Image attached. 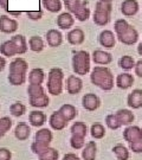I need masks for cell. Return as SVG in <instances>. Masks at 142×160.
<instances>
[{
  "instance_id": "cell-29",
  "label": "cell",
  "mask_w": 142,
  "mask_h": 160,
  "mask_svg": "<svg viewBox=\"0 0 142 160\" xmlns=\"http://www.w3.org/2000/svg\"><path fill=\"white\" fill-rule=\"evenodd\" d=\"M45 78V74L42 69L37 68L31 70V72L28 74V82L30 84H42Z\"/></svg>"
},
{
  "instance_id": "cell-2",
  "label": "cell",
  "mask_w": 142,
  "mask_h": 160,
  "mask_svg": "<svg viewBox=\"0 0 142 160\" xmlns=\"http://www.w3.org/2000/svg\"><path fill=\"white\" fill-rule=\"evenodd\" d=\"M27 62L23 58H16L10 64L8 82L12 86H22L26 81Z\"/></svg>"
},
{
  "instance_id": "cell-17",
  "label": "cell",
  "mask_w": 142,
  "mask_h": 160,
  "mask_svg": "<svg viewBox=\"0 0 142 160\" xmlns=\"http://www.w3.org/2000/svg\"><path fill=\"white\" fill-rule=\"evenodd\" d=\"M66 39L71 45H80L85 39L84 31L80 28L72 29L68 34H66Z\"/></svg>"
},
{
  "instance_id": "cell-8",
  "label": "cell",
  "mask_w": 142,
  "mask_h": 160,
  "mask_svg": "<svg viewBox=\"0 0 142 160\" xmlns=\"http://www.w3.org/2000/svg\"><path fill=\"white\" fill-rule=\"evenodd\" d=\"M117 38H119V40L121 43H123L125 45H133V44H135L137 42V39H139V32L136 31L135 28H133L130 25L123 33L119 34Z\"/></svg>"
},
{
  "instance_id": "cell-9",
  "label": "cell",
  "mask_w": 142,
  "mask_h": 160,
  "mask_svg": "<svg viewBox=\"0 0 142 160\" xmlns=\"http://www.w3.org/2000/svg\"><path fill=\"white\" fill-rule=\"evenodd\" d=\"M123 139L128 143H133L142 139V129L139 126H128L123 131Z\"/></svg>"
},
{
  "instance_id": "cell-25",
  "label": "cell",
  "mask_w": 142,
  "mask_h": 160,
  "mask_svg": "<svg viewBox=\"0 0 142 160\" xmlns=\"http://www.w3.org/2000/svg\"><path fill=\"white\" fill-rule=\"evenodd\" d=\"M59 113L64 116V119L68 121H72L77 116L78 114V112H77V109L75 106L72 104H70V103H65V104H63L62 107L59 108Z\"/></svg>"
},
{
  "instance_id": "cell-31",
  "label": "cell",
  "mask_w": 142,
  "mask_h": 160,
  "mask_svg": "<svg viewBox=\"0 0 142 160\" xmlns=\"http://www.w3.org/2000/svg\"><path fill=\"white\" fill-rule=\"evenodd\" d=\"M0 53L6 56V57H12L14 55H18L17 49H16V46H14V44H13V42L11 39L6 40L0 45Z\"/></svg>"
},
{
  "instance_id": "cell-3",
  "label": "cell",
  "mask_w": 142,
  "mask_h": 160,
  "mask_svg": "<svg viewBox=\"0 0 142 160\" xmlns=\"http://www.w3.org/2000/svg\"><path fill=\"white\" fill-rule=\"evenodd\" d=\"M27 94L30 97V104L37 108H45L49 106V97L45 94L42 84H30L27 88Z\"/></svg>"
},
{
  "instance_id": "cell-49",
  "label": "cell",
  "mask_w": 142,
  "mask_h": 160,
  "mask_svg": "<svg viewBox=\"0 0 142 160\" xmlns=\"http://www.w3.org/2000/svg\"><path fill=\"white\" fill-rule=\"evenodd\" d=\"M0 7H2L6 12L10 13V8H8V0H0Z\"/></svg>"
},
{
  "instance_id": "cell-42",
  "label": "cell",
  "mask_w": 142,
  "mask_h": 160,
  "mask_svg": "<svg viewBox=\"0 0 142 160\" xmlns=\"http://www.w3.org/2000/svg\"><path fill=\"white\" fill-rule=\"evenodd\" d=\"M70 145L74 149H81L84 147V138L78 137V135H71L70 139Z\"/></svg>"
},
{
  "instance_id": "cell-28",
  "label": "cell",
  "mask_w": 142,
  "mask_h": 160,
  "mask_svg": "<svg viewBox=\"0 0 142 160\" xmlns=\"http://www.w3.org/2000/svg\"><path fill=\"white\" fill-rule=\"evenodd\" d=\"M30 133H31L30 127H28L25 122H19L17 125V127H16L14 135H16V138H17L18 140L24 141V140H26V139L30 137Z\"/></svg>"
},
{
  "instance_id": "cell-4",
  "label": "cell",
  "mask_w": 142,
  "mask_h": 160,
  "mask_svg": "<svg viewBox=\"0 0 142 160\" xmlns=\"http://www.w3.org/2000/svg\"><path fill=\"white\" fill-rule=\"evenodd\" d=\"M72 69L77 75H86L90 71V55L88 51L80 50L74 52L72 56Z\"/></svg>"
},
{
  "instance_id": "cell-16",
  "label": "cell",
  "mask_w": 142,
  "mask_h": 160,
  "mask_svg": "<svg viewBox=\"0 0 142 160\" xmlns=\"http://www.w3.org/2000/svg\"><path fill=\"white\" fill-rule=\"evenodd\" d=\"M117 120L121 126H130L135 120V116L129 109H120L117 113H115Z\"/></svg>"
},
{
  "instance_id": "cell-13",
  "label": "cell",
  "mask_w": 142,
  "mask_h": 160,
  "mask_svg": "<svg viewBox=\"0 0 142 160\" xmlns=\"http://www.w3.org/2000/svg\"><path fill=\"white\" fill-rule=\"evenodd\" d=\"M139 11V2L136 0H125L121 4V12L125 17H131Z\"/></svg>"
},
{
  "instance_id": "cell-52",
  "label": "cell",
  "mask_w": 142,
  "mask_h": 160,
  "mask_svg": "<svg viewBox=\"0 0 142 160\" xmlns=\"http://www.w3.org/2000/svg\"><path fill=\"white\" fill-rule=\"evenodd\" d=\"M102 1H104V2H110V4H111V1H114V0H102Z\"/></svg>"
},
{
  "instance_id": "cell-30",
  "label": "cell",
  "mask_w": 142,
  "mask_h": 160,
  "mask_svg": "<svg viewBox=\"0 0 142 160\" xmlns=\"http://www.w3.org/2000/svg\"><path fill=\"white\" fill-rule=\"evenodd\" d=\"M74 16L80 22H85L88 20V18L90 17V8L88 7V2L86 1H82L81 6L76 10V12L74 13Z\"/></svg>"
},
{
  "instance_id": "cell-14",
  "label": "cell",
  "mask_w": 142,
  "mask_h": 160,
  "mask_svg": "<svg viewBox=\"0 0 142 160\" xmlns=\"http://www.w3.org/2000/svg\"><path fill=\"white\" fill-rule=\"evenodd\" d=\"M98 42H100V44L104 48H114L115 46V34H114L113 31H110V30H103L102 32L100 33L98 36Z\"/></svg>"
},
{
  "instance_id": "cell-47",
  "label": "cell",
  "mask_w": 142,
  "mask_h": 160,
  "mask_svg": "<svg viewBox=\"0 0 142 160\" xmlns=\"http://www.w3.org/2000/svg\"><path fill=\"white\" fill-rule=\"evenodd\" d=\"M134 70H135V75H137L139 77H141L142 78V59L137 61L136 64H135Z\"/></svg>"
},
{
  "instance_id": "cell-27",
  "label": "cell",
  "mask_w": 142,
  "mask_h": 160,
  "mask_svg": "<svg viewBox=\"0 0 142 160\" xmlns=\"http://www.w3.org/2000/svg\"><path fill=\"white\" fill-rule=\"evenodd\" d=\"M11 40L13 42V44L17 49L18 55H23L27 51V44H26V39L25 37L22 34H16L11 38Z\"/></svg>"
},
{
  "instance_id": "cell-48",
  "label": "cell",
  "mask_w": 142,
  "mask_h": 160,
  "mask_svg": "<svg viewBox=\"0 0 142 160\" xmlns=\"http://www.w3.org/2000/svg\"><path fill=\"white\" fill-rule=\"evenodd\" d=\"M63 160H81V159L76 154H74V153H66V154L64 155Z\"/></svg>"
},
{
  "instance_id": "cell-10",
  "label": "cell",
  "mask_w": 142,
  "mask_h": 160,
  "mask_svg": "<svg viewBox=\"0 0 142 160\" xmlns=\"http://www.w3.org/2000/svg\"><path fill=\"white\" fill-rule=\"evenodd\" d=\"M82 88H83V81L75 75H70L66 80V92L70 95H76L81 92Z\"/></svg>"
},
{
  "instance_id": "cell-40",
  "label": "cell",
  "mask_w": 142,
  "mask_h": 160,
  "mask_svg": "<svg viewBox=\"0 0 142 160\" xmlns=\"http://www.w3.org/2000/svg\"><path fill=\"white\" fill-rule=\"evenodd\" d=\"M130 25L128 24V22L125 20V19H117L116 22H115V25H114V29H115V32L116 34L119 36V34L123 33L125 30L128 29Z\"/></svg>"
},
{
  "instance_id": "cell-39",
  "label": "cell",
  "mask_w": 142,
  "mask_h": 160,
  "mask_svg": "<svg viewBox=\"0 0 142 160\" xmlns=\"http://www.w3.org/2000/svg\"><path fill=\"white\" fill-rule=\"evenodd\" d=\"M10 112H11V114L13 115V116L19 118V116H22V115L25 114L26 107H25L22 102H14L11 107H10Z\"/></svg>"
},
{
  "instance_id": "cell-51",
  "label": "cell",
  "mask_w": 142,
  "mask_h": 160,
  "mask_svg": "<svg viewBox=\"0 0 142 160\" xmlns=\"http://www.w3.org/2000/svg\"><path fill=\"white\" fill-rule=\"evenodd\" d=\"M137 52H139V55L142 56V42L139 44V46H137Z\"/></svg>"
},
{
  "instance_id": "cell-11",
  "label": "cell",
  "mask_w": 142,
  "mask_h": 160,
  "mask_svg": "<svg viewBox=\"0 0 142 160\" xmlns=\"http://www.w3.org/2000/svg\"><path fill=\"white\" fill-rule=\"evenodd\" d=\"M18 29L17 20L7 17V16H0V31L4 33H13Z\"/></svg>"
},
{
  "instance_id": "cell-24",
  "label": "cell",
  "mask_w": 142,
  "mask_h": 160,
  "mask_svg": "<svg viewBox=\"0 0 142 160\" xmlns=\"http://www.w3.org/2000/svg\"><path fill=\"white\" fill-rule=\"evenodd\" d=\"M97 154V145L95 141H89L82 151V158L84 160H95Z\"/></svg>"
},
{
  "instance_id": "cell-26",
  "label": "cell",
  "mask_w": 142,
  "mask_h": 160,
  "mask_svg": "<svg viewBox=\"0 0 142 160\" xmlns=\"http://www.w3.org/2000/svg\"><path fill=\"white\" fill-rule=\"evenodd\" d=\"M30 123L33 127H40L45 123L46 121V115L43 113V112H39V110H33L30 113Z\"/></svg>"
},
{
  "instance_id": "cell-38",
  "label": "cell",
  "mask_w": 142,
  "mask_h": 160,
  "mask_svg": "<svg viewBox=\"0 0 142 160\" xmlns=\"http://www.w3.org/2000/svg\"><path fill=\"white\" fill-rule=\"evenodd\" d=\"M11 127H12V120L10 118L4 116V118L0 119V139L11 129Z\"/></svg>"
},
{
  "instance_id": "cell-50",
  "label": "cell",
  "mask_w": 142,
  "mask_h": 160,
  "mask_svg": "<svg viewBox=\"0 0 142 160\" xmlns=\"http://www.w3.org/2000/svg\"><path fill=\"white\" fill-rule=\"evenodd\" d=\"M6 65V59L2 56H0V71H2Z\"/></svg>"
},
{
  "instance_id": "cell-7",
  "label": "cell",
  "mask_w": 142,
  "mask_h": 160,
  "mask_svg": "<svg viewBox=\"0 0 142 160\" xmlns=\"http://www.w3.org/2000/svg\"><path fill=\"white\" fill-rule=\"evenodd\" d=\"M82 106H83V108L85 110L94 112L101 106V100L97 95L92 94V92H89V94H85L83 98H82Z\"/></svg>"
},
{
  "instance_id": "cell-43",
  "label": "cell",
  "mask_w": 142,
  "mask_h": 160,
  "mask_svg": "<svg viewBox=\"0 0 142 160\" xmlns=\"http://www.w3.org/2000/svg\"><path fill=\"white\" fill-rule=\"evenodd\" d=\"M82 4V0H64V5L68 8V12H70L71 14H74L76 10Z\"/></svg>"
},
{
  "instance_id": "cell-5",
  "label": "cell",
  "mask_w": 142,
  "mask_h": 160,
  "mask_svg": "<svg viewBox=\"0 0 142 160\" xmlns=\"http://www.w3.org/2000/svg\"><path fill=\"white\" fill-rule=\"evenodd\" d=\"M63 74L62 69L59 68H52L49 72L47 77V92L53 96L61 95L63 92Z\"/></svg>"
},
{
  "instance_id": "cell-12",
  "label": "cell",
  "mask_w": 142,
  "mask_h": 160,
  "mask_svg": "<svg viewBox=\"0 0 142 160\" xmlns=\"http://www.w3.org/2000/svg\"><path fill=\"white\" fill-rule=\"evenodd\" d=\"M49 123H50L51 128H53L55 131H62L68 126V121L64 119V116L59 113V110L52 113L50 116V120H49Z\"/></svg>"
},
{
  "instance_id": "cell-1",
  "label": "cell",
  "mask_w": 142,
  "mask_h": 160,
  "mask_svg": "<svg viewBox=\"0 0 142 160\" xmlns=\"http://www.w3.org/2000/svg\"><path fill=\"white\" fill-rule=\"evenodd\" d=\"M90 81L92 84L105 92H109L114 88V75L107 67H95L91 71Z\"/></svg>"
},
{
  "instance_id": "cell-15",
  "label": "cell",
  "mask_w": 142,
  "mask_h": 160,
  "mask_svg": "<svg viewBox=\"0 0 142 160\" xmlns=\"http://www.w3.org/2000/svg\"><path fill=\"white\" fill-rule=\"evenodd\" d=\"M34 154L38 155L39 160H58L59 153L52 147H44V148H39L33 152Z\"/></svg>"
},
{
  "instance_id": "cell-23",
  "label": "cell",
  "mask_w": 142,
  "mask_h": 160,
  "mask_svg": "<svg viewBox=\"0 0 142 160\" xmlns=\"http://www.w3.org/2000/svg\"><path fill=\"white\" fill-rule=\"evenodd\" d=\"M110 13L111 12L104 11V10H100V8H95V13H94V23L98 25V26H104L109 23L110 20Z\"/></svg>"
},
{
  "instance_id": "cell-32",
  "label": "cell",
  "mask_w": 142,
  "mask_h": 160,
  "mask_svg": "<svg viewBox=\"0 0 142 160\" xmlns=\"http://www.w3.org/2000/svg\"><path fill=\"white\" fill-rule=\"evenodd\" d=\"M113 152L115 153V155L117 157V159L119 160H128L129 159V157H130L128 148H127L125 146H123V145H121V143L114 146Z\"/></svg>"
},
{
  "instance_id": "cell-21",
  "label": "cell",
  "mask_w": 142,
  "mask_h": 160,
  "mask_svg": "<svg viewBox=\"0 0 142 160\" xmlns=\"http://www.w3.org/2000/svg\"><path fill=\"white\" fill-rule=\"evenodd\" d=\"M92 61L96 64L107 65L113 62V56L109 52L102 51V50H95L92 52Z\"/></svg>"
},
{
  "instance_id": "cell-35",
  "label": "cell",
  "mask_w": 142,
  "mask_h": 160,
  "mask_svg": "<svg viewBox=\"0 0 142 160\" xmlns=\"http://www.w3.org/2000/svg\"><path fill=\"white\" fill-rule=\"evenodd\" d=\"M28 45L30 49L34 52H40L44 49V42L39 36H32L28 40Z\"/></svg>"
},
{
  "instance_id": "cell-33",
  "label": "cell",
  "mask_w": 142,
  "mask_h": 160,
  "mask_svg": "<svg viewBox=\"0 0 142 160\" xmlns=\"http://www.w3.org/2000/svg\"><path fill=\"white\" fill-rule=\"evenodd\" d=\"M42 4L47 11L52 12V13H57L62 10L61 0H42Z\"/></svg>"
},
{
  "instance_id": "cell-36",
  "label": "cell",
  "mask_w": 142,
  "mask_h": 160,
  "mask_svg": "<svg viewBox=\"0 0 142 160\" xmlns=\"http://www.w3.org/2000/svg\"><path fill=\"white\" fill-rule=\"evenodd\" d=\"M135 64H136V62L134 61V58L131 57V56H128V55L122 56L119 61V65L123 70H125V71H129L133 68H135Z\"/></svg>"
},
{
  "instance_id": "cell-6",
  "label": "cell",
  "mask_w": 142,
  "mask_h": 160,
  "mask_svg": "<svg viewBox=\"0 0 142 160\" xmlns=\"http://www.w3.org/2000/svg\"><path fill=\"white\" fill-rule=\"evenodd\" d=\"M52 141V133L50 129L47 128H42L36 133V139L34 142L31 146L32 151H37L39 148H44V147H49V145Z\"/></svg>"
},
{
  "instance_id": "cell-19",
  "label": "cell",
  "mask_w": 142,
  "mask_h": 160,
  "mask_svg": "<svg viewBox=\"0 0 142 160\" xmlns=\"http://www.w3.org/2000/svg\"><path fill=\"white\" fill-rule=\"evenodd\" d=\"M74 23L75 18L70 12H64L62 14H59L57 18V25H58L59 29L62 30H68L70 28H72Z\"/></svg>"
},
{
  "instance_id": "cell-34",
  "label": "cell",
  "mask_w": 142,
  "mask_h": 160,
  "mask_svg": "<svg viewBox=\"0 0 142 160\" xmlns=\"http://www.w3.org/2000/svg\"><path fill=\"white\" fill-rule=\"evenodd\" d=\"M86 132H88V128H86V125L84 122H75L74 125L71 126V134L72 135H78V137L85 138L86 137Z\"/></svg>"
},
{
  "instance_id": "cell-18",
  "label": "cell",
  "mask_w": 142,
  "mask_h": 160,
  "mask_svg": "<svg viewBox=\"0 0 142 160\" xmlns=\"http://www.w3.org/2000/svg\"><path fill=\"white\" fill-rule=\"evenodd\" d=\"M128 106L133 109H139L142 107V90L141 89H134L127 97Z\"/></svg>"
},
{
  "instance_id": "cell-41",
  "label": "cell",
  "mask_w": 142,
  "mask_h": 160,
  "mask_svg": "<svg viewBox=\"0 0 142 160\" xmlns=\"http://www.w3.org/2000/svg\"><path fill=\"white\" fill-rule=\"evenodd\" d=\"M105 123H107V126H108L110 129H119L120 127H121V125H120L119 120H117V118H116L115 114L107 115V118H105Z\"/></svg>"
},
{
  "instance_id": "cell-45",
  "label": "cell",
  "mask_w": 142,
  "mask_h": 160,
  "mask_svg": "<svg viewBox=\"0 0 142 160\" xmlns=\"http://www.w3.org/2000/svg\"><path fill=\"white\" fill-rule=\"evenodd\" d=\"M27 17L32 20H39L43 17V11L38 10V11H27Z\"/></svg>"
},
{
  "instance_id": "cell-46",
  "label": "cell",
  "mask_w": 142,
  "mask_h": 160,
  "mask_svg": "<svg viewBox=\"0 0 142 160\" xmlns=\"http://www.w3.org/2000/svg\"><path fill=\"white\" fill-rule=\"evenodd\" d=\"M11 152L7 148H0V160H11Z\"/></svg>"
},
{
  "instance_id": "cell-37",
  "label": "cell",
  "mask_w": 142,
  "mask_h": 160,
  "mask_svg": "<svg viewBox=\"0 0 142 160\" xmlns=\"http://www.w3.org/2000/svg\"><path fill=\"white\" fill-rule=\"evenodd\" d=\"M90 132L94 139H102L105 135V128L101 123H94L90 128Z\"/></svg>"
},
{
  "instance_id": "cell-22",
  "label": "cell",
  "mask_w": 142,
  "mask_h": 160,
  "mask_svg": "<svg viewBox=\"0 0 142 160\" xmlns=\"http://www.w3.org/2000/svg\"><path fill=\"white\" fill-rule=\"evenodd\" d=\"M134 83V77L133 75L128 74V72H123V74H120L116 77V86L119 87L120 89H129Z\"/></svg>"
},
{
  "instance_id": "cell-20",
  "label": "cell",
  "mask_w": 142,
  "mask_h": 160,
  "mask_svg": "<svg viewBox=\"0 0 142 160\" xmlns=\"http://www.w3.org/2000/svg\"><path fill=\"white\" fill-rule=\"evenodd\" d=\"M46 42L49 46L51 48H57L63 43V36L58 30L51 29L46 32Z\"/></svg>"
},
{
  "instance_id": "cell-44",
  "label": "cell",
  "mask_w": 142,
  "mask_h": 160,
  "mask_svg": "<svg viewBox=\"0 0 142 160\" xmlns=\"http://www.w3.org/2000/svg\"><path fill=\"white\" fill-rule=\"evenodd\" d=\"M129 147L134 153H142V139L133 143H129Z\"/></svg>"
}]
</instances>
